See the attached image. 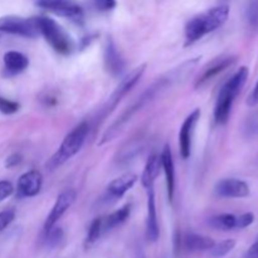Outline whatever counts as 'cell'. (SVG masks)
Segmentation results:
<instances>
[{
	"instance_id": "484cf974",
	"label": "cell",
	"mask_w": 258,
	"mask_h": 258,
	"mask_svg": "<svg viewBox=\"0 0 258 258\" xmlns=\"http://www.w3.org/2000/svg\"><path fill=\"white\" fill-rule=\"evenodd\" d=\"M20 108V105L15 101L8 100V98L0 97V112L4 115H13V113L18 112Z\"/></svg>"
},
{
	"instance_id": "4dcf8cb0",
	"label": "cell",
	"mask_w": 258,
	"mask_h": 258,
	"mask_svg": "<svg viewBox=\"0 0 258 258\" xmlns=\"http://www.w3.org/2000/svg\"><path fill=\"white\" fill-rule=\"evenodd\" d=\"M47 238L48 242L53 246L58 244L60 242V239L63 238V232L60 228H52L50 231L47 232Z\"/></svg>"
},
{
	"instance_id": "3957f363",
	"label": "cell",
	"mask_w": 258,
	"mask_h": 258,
	"mask_svg": "<svg viewBox=\"0 0 258 258\" xmlns=\"http://www.w3.org/2000/svg\"><path fill=\"white\" fill-rule=\"evenodd\" d=\"M88 130H90V126H88V123L86 122V121H83L80 125L76 126V127L66 136L64 140L60 144L59 149L53 154L52 158H50L49 160H48V163L45 164L47 170H55V169L59 168L60 165H63L66 161H68L71 158H73V156L81 150L83 144H85Z\"/></svg>"
},
{
	"instance_id": "7402d4cb",
	"label": "cell",
	"mask_w": 258,
	"mask_h": 258,
	"mask_svg": "<svg viewBox=\"0 0 258 258\" xmlns=\"http://www.w3.org/2000/svg\"><path fill=\"white\" fill-rule=\"evenodd\" d=\"M211 224L217 229H223V231H229V229L236 228L237 217L231 213H224L221 216L213 217L211 219Z\"/></svg>"
},
{
	"instance_id": "30bf717a",
	"label": "cell",
	"mask_w": 258,
	"mask_h": 258,
	"mask_svg": "<svg viewBox=\"0 0 258 258\" xmlns=\"http://www.w3.org/2000/svg\"><path fill=\"white\" fill-rule=\"evenodd\" d=\"M201 110L196 108L188 117L184 120L183 125L179 133V149H180V155L183 159H188L191 153V138H193L194 127L201 117Z\"/></svg>"
},
{
	"instance_id": "603a6c76",
	"label": "cell",
	"mask_w": 258,
	"mask_h": 258,
	"mask_svg": "<svg viewBox=\"0 0 258 258\" xmlns=\"http://www.w3.org/2000/svg\"><path fill=\"white\" fill-rule=\"evenodd\" d=\"M234 247H236V241L234 239H224V241L219 242V243H214V246L211 248L212 256L216 258L227 256Z\"/></svg>"
},
{
	"instance_id": "4fadbf2b",
	"label": "cell",
	"mask_w": 258,
	"mask_h": 258,
	"mask_svg": "<svg viewBox=\"0 0 258 258\" xmlns=\"http://www.w3.org/2000/svg\"><path fill=\"white\" fill-rule=\"evenodd\" d=\"M146 238L150 242H156L159 238L158 213L154 186L148 188V219H146Z\"/></svg>"
},
{
	"instance_id": "d6a6232c",
	"label": "cell",
	"mask_w": 258,
	"mask_h": 258,
	"mask_svg": "<svg viewBox=\"0 0 258 258\" xmlns=\"http://www.w3.org/2000/svg\"><path fill=\"white\" fill-rule=\"evenodd\" d=\"M247 105L248 106H256L258 105V82L254 86V88L252 90L251 95L247 98Z\"/></svg>"
},
{
	"instance_id": "d6986e66",
	"label": "cell",
	"mask_w": 258,
	"mask_h": 258,
	"mask_svg": "<svg viewBox=\"0 0 258 258\" xmlns=\"http://www.w3.org/2000/svg\"><path fill=\"white\" fill-rule=\"evenodd\" d=\"M161 169V159L159 155H153L149 158L148 163H146L145 169L143 171V175H141V184L143 186H145L146 189L154 186L156 178L159 176Z\"/></svg>"
},
{
	"instance_id": "6da1fadb",
	"label": "cell",
	"mask_w": 258,
	"mask_h": 258,
	"mask_svg": "<svg viewBox=\"0 0 258 258\" xmlns=\"http://www.w3.org/2000/svg\"><path fill=\"white\" fill-rule=\"evenodd\" d=\"M229 15L228 5L214 7L189 20L185 27V43L184 45L194 44L206 34L214 32L227 22Z\"/></svg>"
},
{
	"instance_id": "9c48e42d",
	"label": "cell",
	"mask_w": 258,
	"mask_h": 258,
	"mask_svg": "<svg viewBox=\"0 0 258 258\" xmlns=\"http://www.w3.org/2000/svg\"><path fill=\"white\" fill-rule=\"evenodd\" d=\"M76 197H77V193L73 189H67V190L62 191V193L58 196L57 201H55L54 206H53L52 211L48 214L47 219L44 222V231L48 232L54 227V224L62 218L63 214L71 208L73 203L76 201Z\"/></svg>"
},
{
	"instance_id": "83f0119b",
	"label": "cell",
	"mask_w": 258,
	"mask_h": 258,
	"mask_svg": "<svg viewBox=\"0 0 258 258\" xmlns=\"http://www.w3.org/2000/svg\"><path fill=\"white\" fill-rule=\"evenodd\" d=\"M92 3L98 12H108L116 7V0H92Z\"/></svg>"
},
{
	"instance_id": "cb8c5ba5",
	"label": "cell",
	"mask_w": 258,
	"mask_h": 258,
	"mask_svg": "<svg viewBox=\"0 0 258 258\" xmlns=\"http://www.w3.org/2000/svg\"><path fill=\"white\" fill-rule=\"evenodd\" d=\"M102 229H103V219L102 218H96L95 221L91 223L90 229H88V234H87V246L90 244L95 243L98 238H100L101 233H102Z\"/></svg>"
},
{
	"instance_id": "44dd1931",
	"label": "cell",
	"mask_w": 258,
	"mask_h": 258,
	"mask_svg": "<svg viewBox=\"0 0 258 258\" xmlns=\"http://www.w3.org/2000/svg\"><path fill=\"white\" fill-rule=\"evenodd\" d=\"M131 213V206L130 204H126L122 208L117 209L113 213H111L107 218L103 221V229L108 231V229H113L115 227L120 226L123 222H126V219L130 217Z\"/></svg>"
},
{
	"instance_id": "2e32d148",
	"label": "cell",
	"mask_w": 258,
	"mask_h": 258,
	"mask_svg": "<svg viewBox=\"0 0 258 258\" xmlns=\"http://www.w3.org/2000/svg\"><path fill=\"white\" fill-rule=\"evenodd\" d=\"M29 66V59L23 53L17 50H10L4 54L5 72L9 76H15L25 71Z\"/></svg>"
},
{
	"instance_id": "e0dca14e",
	"label": "cell",
	"mask_w": 258,
	"mask_h": 258,
	"mask_svg": "<svg viewBox=\"0 0 258 258\" xmlns=\"http://www.w3.org/2000/svg\"><path fill=\"white\" fill-rule=\"evenodd\" d=\"M138 181V176L135 174H125V175H121L118 178H116L115 180L111 181L107 186V191L112 198H121L126 191L130 190L135 183Z\"/></svg>"
},
{
	"instance_id": "7c38bea8",
	"label": "cell",
	"mask_w": 258,
	"mask_h": 258,
	"mask_svg": "<svg viewBox=\"0 0 258 258\" xmlns=\"http://www.w3.org/2000/svg\"><path fill=\"white\" fill-rule=\"evenodd\" d=\"M43 178L38 170H30L23 174L18 180V190L22 197H35L42 189Z\"/></svg>"
},
{
	"instance_id": "ac0fdd59",
	"label": "cell",
	"mask_w": 258,
	"mask_h": 258,
	"mask_svg": "<svg viewBox=\"0 0 258 258\" xmlns=\"http://www.w3.org/2000/svg\"><path fill=\"white\" fill-rule=\"evenodd\" d=\"M105 64L108 72L113 76L120 75L122 72L123 67H125L123 59L121 58L120 53L116 49V45L113 44L111 39L108 40L105 47Z\"/></svg>"
},
{
	"instance_id": "836d02e7",
	"label": "cell",
	"mask_w": 258,
	"mask_h": 258,
	"mask_svg": "<svg viewBox=\"0 0 258 258\" xmlns=\"http://www.w3.org/2000/svg\"><path fill=\"white\" fill-rule=\"evenodd\" d=\"M244 258H258V242H256V243H253L249 247V249L247 251Z\"/></svg>"
},
{
	"instance_id": "5b68a950",
	"label": "cell",
	"mask_w": 258,
	"mask_h": 258,
	"mask_svg": "<svg viewBox=\"0 0 258 258\" xmlns=\"http://www.w3.org/2000/svg\"><path fill=\"white\" fill-rule=\"evenodd\" d=\"M38 30L48 44L59 54H68L72 50V40L59 24L52 18L37 17Z\"/></svg>"
},
{
	"instance_id": "f546056e",
	"label": "cell",
	"mask_w": 258,
	"mask_h": 258,
	"mask_svg": "<svg viewBox=\"0 0 258 258\" xmlns=\"http://www.w3.org/2000/svg\"><path fill=\"white\" fill-rule=\"evenodd\" d=\"M14 191V186L10 181L8 180H2L0 181V202H3L4 199H7L8 197H10Z\"/></svg>"
},
{
	"instance_id": "4316f807",
	"label": "cell",
	"mask_w": 258,
	"mask_h": 258,
	"mask_svg": "<svg viewBox=\"0 0 258 258\" xmlns=\"http://www.w3.org/2000/svg\"><path fill=\"white\" fill-rule=\"evenodd\" d=\"M15 218V212L13 209L0 212V232L4 231Z\"/></svg>"
},
{
	"instance_id": "8fae6325",
	"label": "cell",
	"mask_w": 258,
	"mask_h": 258,
	"mask_svg": "<svg viewBox=\"0 0 258 258\" xmlns=\"http://www.w3.org/2000/svg\"><path fill=\"white\" fill-rule=\"evenodd\" d=\"M216 191L223 198H246L249 196V186L239 179H223L216 185Z\"/></svg>"
},
{
	"instance_id": "7a4b0ae2",
	"label": "cell",
	"mask_w": 258,
	"mask_h": 258,
	"mask_svg": "<svg viewBox=\"0 0 258 258\" xmlns=\"http://www.w3.org/2000/svg\"><path fill=\"white\" fill-rule=\"evenodd\" d=\"M248 75V68L241 67L221 88L214 107V118L218 123H226L228 121L234 100L243 88Z\"/></svg>"
},
{
	"instance_id": "277c9868",
	"label": "cell",
	"mask_w": 258,
	"mask_h": 258,
	"mask_svg": "<svg viewBox=\"0 0 258 258\" xmlns=\"http://www.w3.org/2000/svg\"><path fill=\"white\" fill-rule=\"evenodd\" d=\"M163 88H165L164 81L156 82L155 85L151 86V87L149 88V90L146 91V92L144 93V95L141 96V97L139 98V100L136 101L133 106H131V107H128L127 110H126L125 112L120 116V117H118V120H116L115 122H113L112 125H111L110 127L105 131V134H103L102 138H101V141L98 143V145H103V144L108 143V141H111L112 139H115L116 136H117V134L122 130L123 126L126 125V122H127V121H130L131 117H133V116L135 115L139 110H141V107H144V106H145L149 101L153 100V98L155 97V96L158 95L161 90H163Z\"/></svg>"
},
{
	"instance_id": "8992f818",
	"label": "cell",
	"mask_w": 258,
	"mask_h": 258,
	"mask_svg": "<svg viewBox=\"0 0 258 258\" xmlns=\"http://www.w3.org/2000/svg\"><path fill=\"white\" fill-rule=\"evenodd\" d=\"M0 32L8 33V34L22 35L25 38L37 37L39 34L37 17L25 19L22 17L8 15V17L0 18Z\"/></svg>"
},
{
	"instance_id": "9a60e30c",
	"label": "cell",
	"mask_w": 258,
	"mask_h": 258,
	"mask_svg": "<svg viewBox=\"0 0 258 258\" xmlns=\"http://www.w3.org/2000/svg\"><path fill=\"white\" fill-rule=\"evenodd\" d=\"M236 62V57H224V58H217L216 60L211 63L208 67L204 70V72L202 73L201 77L197 80L196 87H201L204 83H207L208 81H211L212 78H214L216 76H218L219 73L223 72L224 70H227L228 67H231L233 63Z\"/></svg>"
},
{
	"instance_id": "ba28073f",
	"label": "cell",
	"mask_w": 258,
	"mask_h": 258,
	"mask_svg": "<svg viewBox=\"0 0 258 258\" xmlns=\"http://www.w3.org/2000/svg\"><path fill=\"white\" fill-rule=\"evenodd\" d=\"M145 70H146V64L144 63V64L139 66V67H136L135 70L131 71V72L128 73V75L126 76L122 81H121L120 85L116 87V90L113 91L112 95H111L110 98H108L107 105H106V107H105V113L112 111L113 108H115L116 106L120 103V101L122 100V98L125 97V96L127 95L131 90H133L134 86H135L136 83L140 81V78L143 77Z\"/></svg>"
},
{
	"instance_id": "5bb4252c",
	"label": "cell",
	"mask_w": 258,
	"mask_h": 258,
	"mask_svg": "<svg viewBox=\"0 0 258 258\" xmlns=\"http://www.w3.org/2000/svg\"><path fill=\"white\" fill-rule=\"evenodd\" d=\"M161 168L164 169L166 179V189H168L169 201L173 202L174 191H175V166H174L173 153L169 145H165L163 149V153L160 155Z\"/></svg>"
},
{
	"instance_id": "f1b7e54d",
	"label": "cell",
	"mask_w": 258,
	"mask_h": 258,
	"mask_svg": "<svg viewBox=\"0 0 258 258\" xmlns=\"http://www.w3.org/2000/svg\"><path fill=\"white\" fill-rule=\"evenodd\" d=\"M253 222H254V214L251 213V212H248V213L242 214L241 217L237 218L236 228H247V227L251 226Z\"/></svg>"
},
{
	"instance_id": "1f68e13d",
	"label": "cell",
	"mask_w": 258,
	"mask_h": 258,
	"mask_svg": "<svg viewBox=\"0 0 258 258\" xmlns=\"http://www.w3.org/2000/svg\"><path fill=\"white\" fill-rule=\"evenodd\" d=\"M22 163V156L19 154H13L9 158L7 159V163H5V166L7 168H14V166L19 165Z\"/></svg>"
},
{
	"instance_id": "ffe728a7",
	"label": "cell",
	"mask_w": 258,
	"mask_h": 258,
	"mask_svg": "<svg viewBox=\"0 0 258 258\" xmlns=\"http://www.w3.org/2000/svg\"><path fill=\"white\" fill-rule=\"evenodd\" d=\"M216 242L212 238L206 236H201V234L191 233L188 234L185 238V246L189 251L198 252V251H208L214 246Z\"/></svg>"
},
{
	"instance_id": "d4e9b609",
	"label": "cell",
	"mask_w": 258,
	"mask_h": 258,
	"mask_svg": "<svg viewBox=\"0 0 258 258\" xmlns=\"http://www.w3.org/2000/svg\"><path fill=\"white\" fill-rule=\"evenodd\" d=\"M246 15L249 24L253 28H258V0H249Z\"/></svg>"
},
{
	"instance_id": "52a82bcc",
	"label": "cell",
	"mask_w": 258,
	"mask_h": 258,
	"mask_svg": "<svg viewBox=\"0 0 258 258\" xmlns=\"http://www.w3.org/2000/svg\"><path fill=\"white\" fill-rule=\"evenodd\" d=\"M35 4L76 23H81L83 19V10L76 0H37Z\"/></svg>"
}]
</instances>
